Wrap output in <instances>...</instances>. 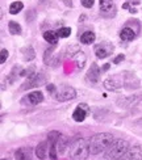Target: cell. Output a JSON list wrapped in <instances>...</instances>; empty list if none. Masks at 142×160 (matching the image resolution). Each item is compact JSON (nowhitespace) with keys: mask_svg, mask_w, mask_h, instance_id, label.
<instances>
[{"mask_svg":"<svg viewBox=\"0 0 142 160\" xmlns=\"http://www.w3.org/2000/svg\"><path fill=\"white\" fill-rule=\"evenodd\" d=\"M129 143L124 139H113L105 150V160H121L129 151Z\"/></svg>","mask_w":142,"mask_h":160,"instance_id":"cell-1","label":"cell"},{"mask_svg":"<svg viewBox=\"0 0 142 160\" xmlns=\"http://www.w3.org/2000/svg\"><path fill=\"white\" fill-rule=\"evenodd\" d=\"M113 141V135L109 132H97L95 134L91 141H90V151L92 155H99L101 152H104L108 146H109Z\"/></svg>","mask_w":142,"mask_h":160,"instance_id":"cell-2","label":"cell"},{"mask_svg":"<svg viewBox=\"0 0 142 160\" xmlns=\"http://www.w3.org/2000/svg\"><path fill=\"white\" fill-rule=\"evenodd\" d=\"M90 154V143L84 138H78L70 147V158L72 160H86Z\"/></svg>","mask_w":142,"mask_h":160,"instance_id":"cell-3","label":"cell"},{"mask_svg":"<svg viewBox=\"0 0 142 160\" xmlns=\"http://www.w3.org/2000/svg\"><path fill=\"white\" fill-rule=\"evenodd\" d=\"M53 96L55 97L58 101L65 102V101H70L76 97V91L72 88V87L67 85V84H62L59 87H55V89L53 92Z\"/></svg>","mask_w":142,"mask_h":160,"instance_id":"cell-4","label":"cell"},{"mask_svg":"<svg viewBox=\"0 0 142 160\" xmlns=\"http://www.w3.org/2000/svg\"><path fill=\"white\" fill-rule=\"evenodd\" d=\"M113 51V46L108 42H101L99 45L95 46V54L99 59H105L107 57H109Z\"/></svg>","mask_w":142,"mask_h":160,"instance_id":"cell-5","label":"cell"},{"mask_svg":"<svg viewBox=\"0 0 142 160\" xmlns=\"http://www.w3.org/2000/svg\"><path fill=\"white\" fill-rule=\"evenodd\" d=\"M88 113H90V108L87 106V104H79L72 113V119L75 122H83L86 117L88 116Z\"/></svg>","mask_w":142,"mask_h":160,"instance_id":"cell-6","label":"cell"},{"mask_svg":"<svg viewBox=\"0 0 142 160\" xmlns=\"http://www.w3.org/2000/svg\"><path fill=\"white\" fill-rule=\"evenodd\" d=\"M45 83V76L42 75V72H36V74H32L29 75V80L25 83L24 85V89L26 88H33V87H37V85H41Z\"/></svg>","mask_w":142,"mask_h":160,"instance_id":"cell-7","label":"cell"},{"mask_svg":"<svg viewBox=\"0 0 142 160\" xmlns=\"http://www.w3.org/2000/svg\"><path fill=\"white\" fill-rule=\"evenodd\" d=\"M123 85V80L120 76H109L104 80V87L109 91H117Z\"/></svg>","mask_w":142,"mask_h":160,"instance_id":"cell-8","label":"cell"},{"mask_svg":"<svg viewBox=\"0 0 142 160\" xmlns=\"http://www.w3.org/2000/svg\"><path fill=\"white\" fill-rule=\"evenodd\" d=\"M42 101H44V95L39 91L28 93V96L23 100V102H28L29 105H37V104L42 102Z\"/></svg>","mask_w":142,"mask_h":160,"instance_id":"cell-9","label":"cell"},{"mask_svg":"<svg viewBox=\"0 0 142 160\" xmlns=\"http://www.w3.org/2000/svg\"><path fill=\"white\" fill-rule=\"evenodd\" d=\"M121 160H142V147H139V146L130 147L128 154Z\"/></svg>","mask_w":142,"mask_h":160,"instance_id":"cell-10","label":"cell"},{"mask_svg":"<svg viewBox=\"0 0 142 160\" xmlns=\"http://www.w3.org/2000/svg\"><path fill=\"white\" fill-rule=\"evenodd\" d=\"M49 151H50V143H47L46 141H44L41 143H38V146L36 147V156L38 159L44 160V159H46L47 152Z\"/></svg>","mask_w":142,"mask_h":160,"instance_id":"cell-11","label":"cell"},{"mask_svg":"<svg viewBox=\"0 0 142 160\" xmlns=\"http://www.w3.org/2000/svg\"><path fill=\"white\" fill-rule=\"evenodd\" d=\"M99 78H100V68L97 67L96 63H92L91 68L88 70V74H87V79H88L92 84H96L99 82Z\"/></svg>","mask_w":142,"mask_h":160,"instance_id":"cell-12","label":"cell"},{"mask_svg":"<svg viewBox=\"0 0 142 160\" xmlns=\"http://www.w3.org/2000/svg\"><path fill=\"white\" fill-rule=\"evenodd\" d=\"M16 160H32V150L29 147H20L15 152Z\"/></svg>","mask_w":142,"mask_h":160,"instance_id":"cell-13","label":"cell"},{"mask_svg":"<svg viewBox=\"0 0 142 160\" xmlns=\"http://www.w3.org/2000/svg\"><path fill=\"white\" fill-rule=\"evenodd\" d=\"M120 38L123 39L125 42H129V41H133L136 38V32H134L132 28H124L123 30L120 32Z\"/></svg>","mask_w":142,"mask_h":160,"instance_id":"cell-14","label":"cell"},{"mask_svg":"<svg viewBox=\"0 0 142 160\" xmlns=\"http://www.w3.org/2000/svg\"><path fill=\"white\" fill-rule=\"evenodd\" d=\"M58 38H59L58 33L54 32V30H47V32L44 33V39L46 42H49L50 45H53V46L58 42Z\"/></svg>","mask_w":142,"mask_h":160,"instance_id":"cell-15","label":"cell"},{"mask_svg":"<svg viewBox=\"0 0 142 160\" xmlns=\"http://www.w3.org/2000/svg\"><path fill=\"white\" fill-rule=\"evenodd\" d=\"M72 59L76 62V66L78 68L82 70L84 67V63H86V54L82 51V50H78L75 55H72Z\"/></svg>","mask_w":142,"mask_h":160,"instance_id":"cell-16","label":"cell"},{"mask_svg":"<svg viewBox=\"0 0 142 160\" xmlns=\"http://www.w3.org/2000/svg\"><path fill=\"white\" fill-rule=\"evenodd\" d=\"M95 38H96L95 33H93V32H90V30H87V32L83 33L82 36H80V42L84 43V45H90V43L95 42Z\"/></svg>","mask_w":142,"mask_h":160,"instance_id":"cell-17","label":"cell"},{"mask_svg":"<svg viewBox=\"0 0 142 160\" xmlns=\"http://www.w3.org/2000/svg\"><path fill=\"white\" fill-rule=\"evenodd\" d=\"M100 9H101V12H104V13L113 12L114 11L113 0H100Z\"/></svg>","mask_w":142,"mask_h":160,"instance_id":"cell-18","label":"cell"},{"mask_svg":"<svg viewBox=\"0 0 142 160\" xmlns=\"http://www.w3.org/2000/svg\"><path fill=\"white\" fill-rule=\"evenodd\" d=\"M57 151H58V154H62V152L65 151V147H66V144H67V138L65 135L60 134L57 139Z\"/></svg>","mask_w":142,"mask_h":160,"instance_id":"cell-19","label":"cell"},{"mask_svg":"<svg viewBox=\"0 0 142 160\" xmlns=\"http://www.w3.org/2000/svg\"><path fill=\"white\" fill-rule=\"evenodd\" d=\"M8 29H9V33L13 36L21 34V26H20V24H17L16 21H9L8 22Z\"/></svg>","mask_w":142,"mask_h":160,"instance_id":"cell-20","label":"cell"},{"mask_svg":"<svg viewBox=\"0 0 142 160\" xmlns=\"http://www.w3.org/2000/svg\"><path fill=\"white\" fill-rule=\"evenodd\" d=\"M23 8H24V4L21 2H13L9 5V13H12V15H17L20 11H23Z\"/></svg>","mask_w":142,"mask_h":160,"instance_id":"cell-21","label":"cell"},{"mask_svg":"<svg viewBox=\"0 0 142 160\" xmlns=\"http://www.w3.org/2000/svg\"><path fill=\"white\" fill-rule=\"evenodd\" d=\"M36 54H34V50H33L32 46H28L25 50H24V61L25 62H30L32 59H34Z\"/></svg>","mask_w":142,"mask_h":160,"instance_id":"cell-22","label":"cell"},{"mask_svg":"<svg viewBox=\"0 0 142 160\" xmlns=\"http://www.w3.org/2000/svg\"><path fill=\"white\" fill-rule=\"evenodd\" d=\"M57 33H58V36L60 38H67L71 34V29L70 28H60L59 30H57Z\"/></svg>","mask_w":142,"mask_h":160,"instance_id":"cell-23","label":"cell"},{"mask_svg":"<svg viewBox=\"0 0 142 160\" xmlns=\"http://www.w3.org/2000/svg\"><path fill=\"white\" fill-rule=\"evenodd\" d=\"M0 54H2V58H0V63H5V61H7V58H8V50L7 49H2V52H0Z\"/></svg>","mask_w":142,"mask_h":160,"instance_id":"cell-24","label":"cell"},{"mask_svg":"<svg viewBox=\"0 0 142 160\" xmlns=\"http://www.w3.org/2000/svg\"><path fill=\"white\" fill-rule=\"evenodd\" d=\"M95 0H82V4L83 7H86V8H91V7L93 5Z\"/></svg>","mask_w":142,"mask_h":160,"instance_id":"cell-25","label":"cell"},{"mask_svg":"<svg viewBox=\"0 0 142 160\" xmlns=\"http://www.w3.org/2000/svg\"><path fill=\"white\" fill-rule=\"evenodd\" d=\"M124 58H125V57H124V54H120L118 57H116V58L113 59V63H114V64H118L121 61H124Z\"/></svg>","mask_w":142,"mask_h":160,"instance_id":"cell-26","label":"cell"},{"mask_svg":"<svg viewBox=\"0 0 142 160\" xmlns=\"http://www.w3.org/2000/svg\"><path fill=\"white\" fill-rule=\"evenodd\" d=\"M2 160H5V159H4V158H3V159H2Z\"/></svg>","mask_w":142,"mask_h":160,"instance_id":"cell-27","label":"cell"}]
</instances>
